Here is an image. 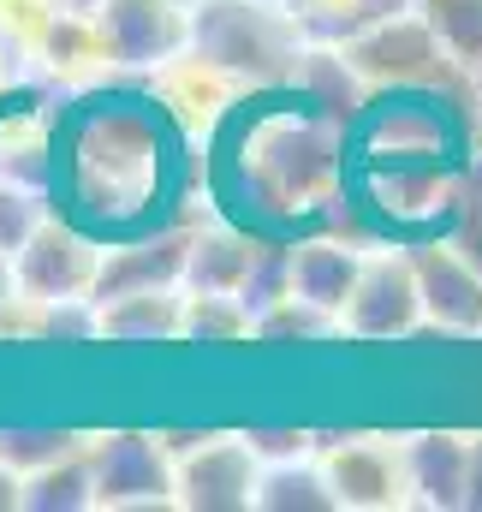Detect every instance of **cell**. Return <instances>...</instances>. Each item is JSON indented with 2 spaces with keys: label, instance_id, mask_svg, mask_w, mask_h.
<instances>
[{
  "label": "cell",
  "instance_id": "6da1fadb",
  "mask_svg": "<svg viewBox=\"0 0 482 512\" xmlns=\"http://www.w3.org/2000/svg\"><path fill=\"white\" fill-rule=\"evenodd\" d=\"M191 42H197V60L239 78H298V60H304L298 24L280 18L268 0H197Z\"/></svg>",
  "mask_w": 482,
  "mask_h": 512
},
{
  "label": "cell",
  "instance_id": "7a4b0ae2",
  "mask_svg": "<svg viewBox=\"0 0 482 512\" xmlns=\"http://www.w3.org/2000/svg\"><path fill=\"white\" fill-rule=\"evenodd\" d=\"M90 471H96V507H167L179 501V459L161 435H90Z\"/></svg>",
  "mask_w": 482,
  "mask_h": 512
},
{
  "label": "cell",
  "instance_id": "3957f363",
  "mask_svg": "<svg viewBox=\"0 0 482 512\" xmlns=\"http://www.w3.org/2000/svg\"><path fill=\"white\" fill-rule=\"evenodd\" d=\"M423 322V286H417V256H369L340 310V328L358 340H399Z\"/></svg>",
  "mask_w": 482,
  "mask_h": 512
},
{
  "label": "cell",
  "instance_id": "277c9868",
  "mask_svg": "<svg viewBox=\"0 0 482 512\" xmlns=\"http://www.w3.org/2000/svg\"><path fill=\"white\" fill-rule=\"evenodd\" d=\"M18 292L30 298V304H54V298H84V292H96V274H102V251L84 239V233H72V227H60V221H42L18 251Z\"/></svg>",
  "mask_w": 482,
  "mask_h": 512
},
{
  "label": "cell",
  "instance_id": "5b68a950",
  "mask_svg": "<svg viewBox=\"0 0 482 512\" xmlns=\"http://www.w3.org/2000/svg\"><path fill=\"white\" fill-rule=\"evenodd\" d=\"M262 459L250 453L244 435H209L179 459V507L191 512H244L256 507Z\"/></svg>",
  "mask_w": 482,
  "mask_h": 512
},
{
  "label": "cell",
  "instance_id": "8992f818",
  "mask_svg": "<svg viewBox=\"0 0 482 512\" xmlns=\"http://www.w3.org/2000/svg\"><path fill=\"white\" fill-rule=\"evenodd\" d=\"M346 54H352V66L369 84H423L447 60V48H441V36L429 30L423 12H399V18L369 24L346 42Z\"/></svg>",
  "mask_w": 482,
  "mask_h": 512
},
{
  "label": "cell",
  "instance_id": "52a82bcc",
  "mask_svg": "<svg viewBox=\"0 0 482 512\" xmlns=\"http://www.w3.org/2000/svg\"><path fill=\"white\" fill-rule=\"evenodd\" d=\"M96 42H102V60H114V66H155V60L179 54L185 18L173 0H102Z\"/></svg>",
  "mask_w": 482,
  "mask_h": 512
},
{
  "label": "cell",
  "instance_id": "ba28073f",
  "mask_svg": "<svg viewBox=\"0 0 482 512\" xmlns=\"http://www.w3.org/2000/svg\"><path fill=\"white\" fill-rule=\"evenodd\" d=\"M423 316L447 334H482V268L459 245H423L417 251Z\"/></svg>",
  "mask_w": 482,
  "mask_h": 512
},
{
  "label": "cell",
  "instance_id": "9c48e42d",
  "mask_svg": "<svg viewBox=\"0 0 482 512\" xmlns=\"http://www.w3.org/2000/svg\"><path fill=\"white\" fill-rule=\"evenodd\" d=\"M185 262H191V233H155L143 245H125V251L102 256V274H96V304L125 298V292H161V286H185Z\"/></svg>",
  "mask_w": 482,
  "mask_h": 512
},
{
  "label": "cell",
  "instance_id": "30bf717a",
  "mask_svg": "<svg viewBox=\"0 0 482 512\" xmlns=\"http://www.w3.org/2000/svg\"><path fill=\"white\" fill-rule=\"evenodd\" d=\"M405 489H417L423 507H465L471 489V435L423 429L405 441Z\"/></svg>",
  "mask_w": 482,
  "mask_h": 512
},
{
  "label": "cell",
  "instance_id": "8fae6325",
  "mask_svg": "<svg viewBox=\"0 0 482 512\" xmlns=\"http://www.w3.org/2000/svg\"><path fill=\"white\" fill-rule=\"evenodd\" d=\"M322 471L340 495V507H393L405 489V453H387L375 441H334L322 447Z\"/></svg>",
  "mask_w": 482,
  "mask_h": 512
},
{
  "label": "cell",
  "instance_id": "7c38bea8",
  "mask_svg": "<svg viewBox=\"0 0 482 512\" xmlns=\"http://www.w3.org/2000/svg\"><path fill=\"white\" fill-rule=\"evenodd\" d=\"M363 274V256L340 239H310V245H292V298L316 304V310H346L352 286Z\"/></svg>",
  "mask_w": 482,
  "mask_h": 512
},
{
  "label": "cell",
  "instance_id": "4fadbf2b",
  "mask_svg": "<svg viewBox=\"0 0 482 512\" xmlns=\"http://www.w3.org/2000/svg\"><path fill=\"white\" fill-rule=\"evenodd\" d=\"M102 310V340H125V346H155V340H185V298L179 286L161 292H125L96 304Z\"/></svg>",
  "mask_w": 482,
  "mask_h": 512
},
{
  "label": "cell",
  "instance_id": "5bb4252c",
  "mask_svg": "<svg viewBox=\"0 0 482 512\" xmlns=\"http://www.w3.org/2000/svg\"><path fill=\"white\" fill-rule=\"evenodd\" d=\"M256 507L262 512H328V507H340V495H334L328 471H322V465H304V453H298V459L262 465Z\"/></svg>",
  "mask_w": 482,
  "mask_h": 512
},
{
  "label": "cell",
  "instance_id": "9a60e30c",
  "mask_svg": "<svg viewBox=\"0 0 482 512\" xmlns=\"http://www.w3.org/2000/svg\"><path fill=\"white\" fill-rule=\"evenodd\" d=\"M250 262H256V239L227 233V227L197 233L191 239V262H185V286L191 292H239Z\"/></svg>",
  "mask_w": 482,
  "mask_h": 512
},
{
  "label": "cell",
  "instance_id": "2e32d148",
  "mask_svg": "<svg viewBox=\"0 0 482 512\" xmlns=\"http://www.w3.org/2000/svg\"><path fill=\"white\" fill-rule=\"evenodd\" d=\"M84 507H96L90 453L54 459V465H42V471L24 477V512H84Z\"/></svg>",
  "mask_w": 482,
  "mask_h": 512
},
{
  "label": "cell",
  "instance_id": "e0dca14e",
  "mask_svg": "<svg viewBox=\"0 0 482 512\" xmlns=\"http://www.w3.org/2000/svg\"><path fill=\"white\" fill-rule=\"evenodd\" d=\"M256 334V316L244 310L239 292H191L185 298V340L191 346H233Z\"/></svg>",
  "mask_w": 482,
  "mask_h": 512
},
{
  "label": "cell",
  "instance_id": "ac0fdd59",
  "mask_svg": "<svg viewBox=\"0 0 482 512\" xmlns=\"http://www.w3.org/2000/svg\"><path fill=\"white\" fill-rule=\"evenodd\" d=\"M417 12L441 36L447 60H459V66L477 72L482 66V0H417Z\"/></svg>",
  "mask_w": 482,
  "mask_h": 512
},
{
  "label": "cell",
  "instance_id": "d6986e66",
  "mask_svg": "<svg viewBox=\"0 0 482 512\" xmlns=\"http://www.w3.org/2000/svg\"><path fill=\"white\" fill-rule=\"evenodd\" d=\"M358 66H352V54H340V48H316V54H304L298 60V84L328 108V114H352V102H358Z\"/></svg>",
  "mask_w": 482,
  "mask_h": 512
},
{
  "label": "cell",
  "instance_id": "ffe728a7",
  "mask_svg": "<svg viewBox=\"0 0 482 512\" xmlns=\"http://www.w3.org/2000/svg\"><path fill=\"white\" fill-rule=\"evenodd\" d=\"M90 441L78 435V429H0V459L12 465V471H42V465H54V459H72V453H84Z\"/></svg>",
  "mask_w": 482,
  "mask_h": 512
},
{
  "label": "cell",
  "instance_id": "44dd1931",
  "mask_svg": "<svg viewBox=\"0 0 482 512\" xmlns=\"http://www.w3.org/2000/svg\"><path fill=\"white\" fill-rule=\"evenodd\" d=\"M239 298H244L250 316H262V310H274L280 298H292V251H286V245H256V262H250V274H244Z\"/></svg>",
  "mask_w": 482,
  "mask_h": 512
},
{
  "label": "cell",
  "instance_id": "7402d4cb",
  "mask_svg": "<svg viewBox=\"0 0 482 512\" xmlns=\"http://www.w3.org/2000/svg\"><path fill=\"white\" fill-rule=\"evenodd\" d=\"M36 227H42L36 197H30V191H18V185H0V251H18Z\"/></svg>",
  "mask_w": 482,
  "mask_h": 512
},
{
  "label": "cell",
  "instance_id": "603a6c76",
  "mask_svg": "<svg viewBox=\"0 0 482 512\" xmlns=\"http://www.w3.org/2000/svg\"><path fill=\"white\" fill-rule=\"evenodd\" d=\"M244 441H250V453L256 459H298L304 453V441H310V429H244Z\"/></svg>",
  "mask_w": 482,
  "mask_h": 512
},
{
  "label": "cell",
  "instance_id": "cb8c5ba5",
  "mask_svg": "<svg viewBox=\"0 0 482 512\" xmlns=\"http://www.w3.org/2000/svg\"><path fill=\"white\" fill-rule=\"evenodd\" d=\"M24 507V471H12L6 459H0V512Z\"/></svg>",
  "mask_w": 482,
  "mask_h": 512
},
{
  "label": "cell",
  "instance_id": "d4e9b609",
  "mask_svg": "<svg viewBox=\"0 0 482 512\" xmlns=\"http://www.w3.org/2000/svg\"><path fill=\"white\" fill-rule=\"evenodd\" d=\"M465 507L482 512V435H471V489H465Z\"/></svg>",
  "mask_w": 482,
  "mask_h": 512
},
{
  "label": "cell",
  "instance_id": "484cf974",
  "mask_svg": "<svg viewBox=\"0 0 482 512\" xmlns=\"http://www.w3.org/2000/svg\"><path fill=\"white\" fill-rule=\"evenodd\" d=\"M12 292H18V262H12V251H0V310L12 304Z\"/></svg>",
  "mask_w": 482,
  "mask_h": 512
},
{
  "label": "cell",
  "instance_id": "4316f807",
  "mask_svg": "<svg viewBox=\"0 0 482 512\" xmlns=\"http://www.w3.org/2000/svg\"><path fill=\"white\" fill-rule=\"evenodd\" d=\"M54 6H60V12H84V18H96L102 0H54Z\"/></svg>",
  "mask_w": 482,
  "mask_h": 512
},
{
  "label": "cell",
  "instance_id": "83f0119b",
  "mask_svg": "<svg viewBox=\"0 0 482 512\" xmlns=\"http://www.w3.org/2000/svg\"><path fill=\"white\" fill-rule=\"evenodd\" d=\"M173 6H191V0H173Z\"/></svg>",
  "mask_w": 482,
  "mask_h": 512
}]
</instances>
